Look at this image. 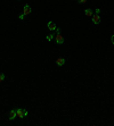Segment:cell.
Segmentation results:
<instances>
[{"label":"cell","instance_id":"obj_13","mask_svg":"<svg viewBox=\"0 0 114 126\" xmlns=\"http://www.w3.org/2000/svg\"><path fill=\"white\" fill-rule=\"evenodd\" d=\"M111 41H112V43L114 44V35H112V37H111Z\"/></svg>","mask_w":114,"mask_h":126},{"label":"cell","instance_id":"obj_1","mask_svg":"<svg viewBox=\"0 0 114 126\" xmlns=\"http://www.w3.org/2000/svg\"><path fill=\"white\" fill-rule=\"evenodd\" d=\"M55 40H56V43H58V44H63L64 43V39H63L62 34H61L59 28H57V34L55 35Z\"/></svg>","mask_w":114,"mask_h":126},{"label":"cell","instance_id":"obj_11","mask_svg":"<svg viewBox=\"0 0 114 126\" xmlns=\"http://www.w3.org/2000/svg\"><path fill=\"white\" fill-rule=\"evenodd\" d=\"M78 1L80 4H86V2H87V0H78Z\"/></svg>","mask_w":114,"mask_h":126},{"label":"cell","instance_id":"obj_2","mask_svg":"<svg viewBox=\"0 0 114 126\" xmlns=\"http://www.w3.org/2000/svg\"><path fill=\"white\" fill-rule=\"evenodd\" d=\"M16 115L18 118H24L27 115V111L25 109H16Z\"/></svg>","mask_w":114,"mask_h":126},{"label":"cell","instance_id":"obj_6","mask_svg":"<svg viewBox=\"0 0 114 126\" xmlns=\"http://www.w3.org/2000/svg\"><path fill=\"white\" fill-rule=\"evenodd\" d=\"M56 64H57V66H63L64 64H65V58H57L56 59Z\"/></svg>","mask_w":114,"mask_h":126},{"label":"cell","instance_id":"obj_7","mask_svg":"<svg viewBox=\"0 0 114 126\" xmlns=\"http://www.w3.org/2000/svg\"><path fill=\"white\" fill-rule=\"evenodd\" d=\"M16 117H17V115H16V109H13V110L9 112V119L13 121V119H15Z\"/></svg>","mask_w":114,"mask_h":126},{"label":"cell","instance_id":"obj_5","mask_svg":"<svg viewBox=\"0 0 114 126\" xmlns=\"http://www.w3.org/2000/svg\"><path fill=\"white\" fill-rule=\"evenodd\" d=\"M47 26H48V28H49L50 31H55V30H57L56 24H55L54 22H48V24H47Z\"/></svg>","mask_w":114,"mask_h":126},{"label":"cell","instance_id":"obj_12","mask_svg":"<svg viewBox=\"0 0 114 126\" xmlns=\"http://www.w3.org/2000/svg\"><path fill=\"white\" fill-rule=\"evenodd\" d=\"M18 18H20V19H24V15H23V14H21V15H20V17H18Z\"/></svg>","mask_w":114,"mask_h":126},{"label":"cell","instance_id":"obj_8","mask_svg":"<svg viewBox=\"0 0 114 126\" xmlns=\"http://www.w3.org/2000/svg\"><path fill=\"white\" fill-rule=\"evenodd\" d=\"M84 14H86V16H88V17H91V16L93 15V13L91 9H86V10H84Z\"/></svg>","mask_w":114,"mask_h":126},{"label":"cell","instance_id":"obj_10","mask_svg":"<svg viewBox=\"0 0 114 126\" xmlns=\"http://www.w3.org/2000/svg\"><path fill=\"white\" fill-rule=\"evenodd\" d=\"M4 79H5V75L2 73H0V82H2Z\"/></svg>","mask_w":114,"mask_h":126},{"label":"cell","instance_id":"obj_9","mask_svg":"<svg viewBox=\"0 0 114 126\" xmlns=\"http://www.w3.org/2000/svg\"><path fill=\"white\" fill-rule=\"evenodd\" d=\"M54 37H55V35H54V34H48V35L46 37V39L48 40V41H52Z\"/></svg>","mask_w":114,"mask_h":126},{"label":"cell","instance_id":"obj_14","mask_svg":"<svg viewBox=\"0 0 114 126\" xmlns=\"http://www.w3.org/2000/svg\"><path fill=\"white\" fill-rule=\"evenodd\" d=\"M99 13H100V9H99V8H97V9H96V14H99Z\"/></svg>","mask_w":114,"mask_h":126},{"label":"cell","instance_id":"obj_3","mask_svg":"<svg viewBox=\"0 0 114 126\" xmlns=\"http://www.w3.org/2000/svg\"><path fill=\"white\" fill-rule=\"evenodd\" d=\"M31 11H32L31 7H30L29 5H25V6H24V8H23V13H22V14H23L24 16H27V15H30V14H31Z\"/></svg>","mask_w":114,"mask_h":126},{"label":"cell","instance_id":"obj_4","mask_svg":"<svg viewBox=\"0 0 114 126\" xmlns=\"http://www.w3.org/2000/svg\"><path fill=\"white\" fill-rule=\"evenodd\" d=\"M91 17H93L91 21H93V24H99V23H100V16H99V14H95V15H93Z\"/></svg>","mask_w":114,"mask_h":126}]
</instances>
